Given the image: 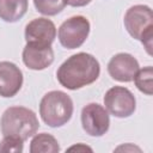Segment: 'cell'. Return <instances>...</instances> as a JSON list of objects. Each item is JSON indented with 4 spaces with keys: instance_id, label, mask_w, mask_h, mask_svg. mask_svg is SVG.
I'll list each match as a JSON object with an SVG mask.
<instances>
[{
    "instance_id": "cell-17",
    "label": "cell",
    "mask_w": 153,
    "mask_h": 153,
    "mask_svg": "<svg viewBox=\"0 0 153 153\" xmlns=\"http://www.w3.org/2000/svg\"><path fill=\"white\" fill-rule=\"evenodd\" d=\"M92 0H67V5L73 7H82L91 2Z\"/></svg>"
},
{
    "instance_id": "cell-13",
    "label": "cell",
    "mask_w": 153,
    "mask_h": 153,
    "mask_svg": "<svg viewBox=\"0 0 153 153\" xmlns=\"http://www.w3.org/2000/svg\"><path fill=\"white\" fill-rule=\"evenodd\" d=\"M60 145L57 140L48 133L35 134L30 142V153H57Z\"/></svg>"
},
{
    "instance_id": "cell-15",
    "label": "cell",
    "mask_w": 153,
    "mask_h": 153,
    "mask_svg": "<svg viewBox=\"0 0 153 153\" xmlns=\"http://www.w3.org/2000/svg\"><path fill=\"white\" fill-rule=\"evenodd\" d=\"M33 5L43 16H56L67 5V0H33Z\"/></svg>"
},
{
    "instance_id": "cell-9",
    "label": "cell",
    "mask_w": 153,
    "mask_h": 153,
    "mask_svg": "<svg viewBox=\"0 0 153 153\" xmlns=\"http://www.w3.org/2000/svg\"><path fill=\"white\" fill-rule=\"evenodd\" d=\"M24 35L26 43L51 45L56 37V27L48 18H35L26 24Z\"/></svg>"
},
{
    "instance_id": "cell-2",
    "label": "cell",
    "mask_w": 153,
    "mask_h": 153,
    "mask_svg": "<svg viewBox=\"0 0 153 153\" xmlns=\"http://www.w3.org/2000/svg\"><path fill=\"white\" fill-rule=\"evenodd\" d=\"M0 127L4 136H14L26 141L37 133L39 123L36 114L31 109L25 106H10L1 116Z\"/></svg>"
},
{
    "instance_id": "cell-8",
    "label": "cell",
    "mask_w": 153,
    "mask_h": 153,
    "mask_svg": "<svg viewBox=\"0 0 153 153\" xmlns=\"http://www.w3.org/2000/svg\"><path fill=\"white\" fill-rule=\"evenodd\" d=\"M140 66L137 60L128 53H118L114 55L108 63L109 75L120 82L133 81Z\"/></svg>"
},
{
    "instance_id": "cell-6",
    "label": "cell",
    "mask_w": 153,
    "mask_h": 153,
    "mask_svg": "<svg viewBox=\"0 0 153 153\" xmlns=\"http://www.w3.org/2000/svg\"><path fill=\"white\" fill-rule=\"evenodd\" d=\"M104 105L109 114L118 118H126L134 114L136 99L130 90L123 86H114L105 92Z\"/></svg>"
},
{
    "instance_id": "cell-4",
    "label": "cell",
    "mask_w": 153,
    "mask_h": 153,
    "mask_svg": "<svg viewBox=\"0 0 153 153\" xmlns=\"http://www.w3.org/2000/svg\"><path fill=\"white\" fill-rule=\"evenodd\" d=\"M128 33L139 39L148 55H152V38H153V13L147 5H134L129 7L123 19Z\"/></svg>"
},
{
    "instance_id": "cell-18",
    "label": "cell",
    "mask_w": 153,
    "mask_h": 153,
    "mask_svg": "<svg viewBox=\"0 0 153 153\" xmlns=\"http://www.w3.org/2000/svg\"><path fill=\"white\" fill-rule=\"evenodd\" d=\"M74 149H76V151H80V149H82V151H92L90 147H87V146H82V145H76V146H72V147H69L68 148V151H74Z\"/></svg>"
},
{
    "instance_id": "cell-16",
    "label": "cell",
    "mask_w": 153,
    "mask_h": 153,
    "mask_svg": "<svg viewBox=\"0 0 153 153\" xmlns=\"http://www.w3.org/2000/svg\"><path fill=\"white\" fill-rule=\"evenodd\" d=\"M23 140L14 136H4L0 141V152H13L20 153L23 152Z\"/></svg>"
},
{
    "instance_id": "cell-11",
    "label": "cell",
    "mask_w": 153,
    "mask_h": 153,
    "mask_svg": "<svg viewBox=\"0 0 153 153\" xmlns=\"http://www.w3.org/2000/svg\"><path fill=\"white\" fill-rule=\"evenodd\" d=\"M23 86V72L10 61L0 62V96L11 98L16 96Z\"/></svg>"
},
{
    "instance_id": "cell-1",
    "label": "cell",
    "mask_w": 153,
    "mask_h": 153,
    "mask_svg": "<svg viewBox=\"0 0 153 153\" xmlns=\"http://www.w3.org/2000/svg\"><path fill=\"white\" fill-rule=\"evenodd\" d=\"M100 74L98 60L88 53H76L69 56L57 68L56 78L67 90H79L94 82Z\"/></svg>"
},
{
    "instance_id": "cell-7",
    "label": "cell",
    "mask_w": 153,
    "mask_h": 153,
    "mask_svg": "<svg viewBox=\"0 0 153 153\" xmlns=\"http://www.w3.org/2000/svg\"><path fill=\"white\" fill-rule=\"evenodd\" d=\"M81 126L90 136H103L110 127L108 110L98 103H90L81 110Z\"/></svg>"
},
{
    "instance_id": "cell-3",
    "label": "cell",
    "mask_w": 153,
    "mask_h": 153,
    "mask_svg": "<svg viewBox=\"0 0 153 153\" xmlns=\"http://www.w3.org/2000/svg\"><path fill=\"white\" fill-rule=\"evenodd\" d=\"M73 100L63 91H49L39 103V115L42 121L51 127L57 128L65 126L73 115Z\"/></svg>"
},
{
    "instance_id": "cell-10",
    "label": "cell",
    "mask_w": 153,
    "mask_h": 153,
    "mask_svg": "<svg viewBox=\"0 0 153 153\" xmlns=\"http://www.w3.org/2000/svg\"><path fill=\"white\" fill-rule=\"evenodd\" d=\"M23 62L32 71H42L49 67L54 61V51L51 45L26 43L23 49Z\"/></svg>"
},
{
    "instance_id": "cell-14",
    "label": "cell",
    "mask_w": 153,
    "mask_h": 153,
    "mask_svg": "<svg viewBox=\"0 0 153 153\" xmlns=\"http://www.w3.org/2000/svg\"><path fill=\"white\" fill-rule=\"evenodd\" d=\"M134 84L139 91L147 96H152L153 93V68L152 66L143 67L142 69L139 68L134 76Z\"/></svg>"
},
{
    "instance_id": "cell-12",
    "label": "cell",
    "mask_w": 153,
    "mask_h": 153,
    "mask_svg": "<svg viewBox=\"0 0 153 153\" xmlns=\"http://www.w3.org/2000/svg\"><path fill=\"white\" fill-rule=\"evenodd\" d=\"M27 8V0H0V19L6 23H16L24 17Z\"/></svg>"
},
{
    "instance_id": "cell-5",
    "label": "cell",
    "mask_w": 153,
    "mask_h": 153,
    "mask_svg": "<svg viewBox=\"0 0 153 153\" xmlns=\"http://www.w3.org/2000/svg\"><path fill=\"white\" fill-rule=\"evenodd\" d=\"M90 22L84 16H73L65 20L57 31V37L66 49H76L81 47L90 35Z\"/></svg>"
}]
</instances>
